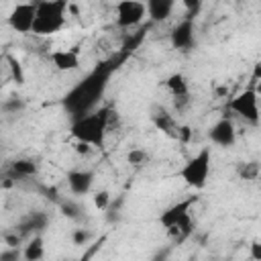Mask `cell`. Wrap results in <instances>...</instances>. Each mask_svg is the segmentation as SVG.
Masks as SVG:
<instances>
[{
    "mask_svg": "<svg viewBox=\"0 0 261 261\" xmlns=\"http://www.w3.org/2000/svg\"><path fill=\"white\" fill-rule=\"evenodd\" d=\"M112 114H114V110L100 108L96 112H90V114L75 118L71 124V137L77 143H84L88 147H102Z\"/></svg>",
    "mask_w": 261,
    "mask_h": 261,
    "instance_id": "6da1fadb",
    "label": "cell"
},
{
    "mask_svg": "<svg viewBox=\"0 0 261 261\" xmlns=\"http://www.w3.org/2000/svg\"><path fill=\"white\" fill-rule=\"evenodd\" d=\"M65 0H43L35 2V22H33V35L47 37L65 27Z\"/></svg>",
    "mask_w": 261,
    "mask_h": 261,
    "instance_id": "7a4b0ae2",
    "label": "cell"
},
{
    "mask_svg": "<svg viewBox=\"0 0 261 261\" xmlns=\"http://www.w3.org/2000/svg\"><path fill=\"white\" fill-rule=\"evenodd\" d=\"M210 175V149L202 147L188 163L179 169V177L194 190H202Z\"/></svg>",
    "mask_w": 261,
    "mask_h": 261,
    "instance_id": "3957f363",
    "label": "cell"
},
{
    "mask_svg": "<svg viewBox=\"0 0 261 261\" xmlns=\"http://www.w3.org/2000/svg\"><path fill=\"white\" fill-rule=\"evenodd\" d=\"M194 202H196V196H192V198H188V200H181V202L169 206V208L161 214L159 222H161L167 230H171V232L190 230V208H192Z\"/></svg>",
    "mask_w": 261,
    "mask_h": 261,
    "instance_id": "277c9868",
    "label": "cell"
},
{
    "mask_svg": "<svg viewBox=\"0 0 261 261\" xmlns=\"http://www.w3.org/2000/svg\"><path fill=\"white\" fill-rule=\"evenodd\" d=\"M257 90L255 88H247L245 92L237 94L230 102H228V110L237 112L239 116H243L245 120L257 124L259 122V98H257Z\"/></svg>",
    "mask_w": 261,
    "mask_h": 261,
    "instance_id": "5b68a950",
    "label": "cell"
},
{
    "mask_svg": "<svg viewBox=\"0 0 261 261\" xmlns=\"http://www.w3.org/2000/svg\"><path fill=\"white\" fill-rule=\"evenodd\" d=\"M114 10H116V24L120 29L137 27L147 16L145 2H139V0H122L114 6Z\"/></svg>",
    "mask_w": 261,
    "mask_h": 261,
    "instance_id": "8992f818",
    "label": "cell"
},
{
    "mask_svg": "<svg viewBox=\"0 0 261 261\" xmlns=\"http://www.w3.org/2000/svg\"><path fill=\"white\" fill-rule=\"evenodd\" d=\"M35 22V2L16 4L8 14V24L16 33H31Z\"/></svg>",
    "mask_w": 261,
    "mask_h": 261,
    "instance_id": "52a82bcc",
    "label": "cell"
},
{
    "mask_svg": "<svg viewBox=\"0 0 261 261\" xmlns=\"http://www.w3.org/2000/svg\"><path fill=\"white\" fill-rule=\"evenodd\" d=\"M210 141L218 147H232L234 141H237V130H234V124L230 118H220L208 133Z\"/></svg>",
    "mask_w": 261,
    "mask_h": 261,
    "instance_id": "ba28073f",
    "label": "cell"
},
{
    "mask_svg": "<svg viewBox=\"0 0 261 261\" xmlns=\"http://www.w3.org/2000/svg\"><path fill=\"white\" fill-rule=\"evenodd\" d=\"M94 184V171H88V169H77V171H69L67 173V186L73 194L77 196H84L90 192Z\"/></svg>",
    "mask_w": 261,
    "mask_h": 261,
    "instance_id": "9c48e42d",
    "label": "cell"
},
{
    "mask_svg": "<svg viewBox=\"0 0 261 261\" xmlns=\"http://www.w3.org/2000/svg\"><path fill=\"white\" fill-rule=\"evenodd\" d=\"M51 63L59 71H75L80 67V55L73 49H59L51 53Z\"/></svg>",
    "mask_w": 261,
    "mask_h": 261,
    "instance_id": "30bf717a",
    "label": "cell"
},
{
    "mask_svg": "<svg viewBox=\"0 0 261 261\" xmlns=\"http://www.w3.org/2000/svg\"><path fill=\"white\" fill-rule=\"evenodd\" d=\"M192 43H194V24H192V18H186V20H181L173 29V33H171V45L175 49H188Z\"/></svg>",
    "mask_w": 261,
    "mask_h": 261,
    "instance_id": "8fae6325",
    "label": "cell"
},
{
    "mask_svg": "<svg viewBox=\"0 0 261 261\" xmlns=\"http://www.w3.org/2000/svg\"><path fill=\"white\" fill-rule=\"evenodd\" d=\"M173 6H175L173 0H147V2H145V10H147L149 18L155 20V22L165 20V18L171 14Z\"/></svg>",
    "mask_w": 261,
    "mask_h": 261,
    "instance_id": "7c38bea8",
    "label": "cell"
},
{
    "mask_svg": "<svg viewBox=\"0 0 261 261\" xmlns=\"http://www.w3.org/2000/svg\"><path fill=\"white\" fill-rule=\"evenodd\" d=\"M45 255V247H43V239L35 237L29 241V245L22 249V259L24 261H41Z\"/></svg>",
    "mask_w": 261,
    "mask_h": 261,
    "instance_id": "4fadbf2b",
    "label": "cell"
},
{
    "mask_svg": "<svg viewBox=\"0 0 261 261\" xmlns=\"http://www.w3.org/2000/svg\"><path fill=\"white\" fill-rule=\"evenodd\" d=\"M165 86H167V90L171 92L173 98L188 96V82H186V77H184L181 73H173V75H169L167 82H165Z\"/></svg>",
    "mask_w": 261,
    "mask_h": 261,
    "instance_id": "5bb4252c",
    "label": "cell"
},
{
    "mask_svg": "<svg viewBox=\"0 0 261 261\" xmlns=\"http://www.w3.org/2000/svg\"><path fill=\"white\" fill-rule=\"evenodd\" d=\"M12 173L16 177H31L37 173V165L33 159H16L12 163Z\"/></svg>",
    "mask_w": 261,
    "mask_h": 261,
    "instance_id": "9a60e30c",
    "label": "cell"
},
{
    "mask_svg": "<svg viewBox=\"0 0 261 261\" xmlns=\"http://www.w3.org/2000/svg\"><path fill=\"white\" fill-rule=\"evenodd\" d=\"M126 159H128L130 165H143L147 161V153L143 149H130V153L126 155Z\"/></svg>",
    "mask_w": 261,
    "mask_h": 261,
    "instance_id": "2e32d148",
    "label": "cell"
},
{
    "mask_svg": "<svg viewBox=\"0 0 261 261\" xmlns=\"http://www.w3.org/2000/svg\"><path fill=\"white\" fill-rule=\"evenodd\" d=\"M22 259V251L20 249H6L0 253V261H20Z\"/></svg>",
    "mask_w": 261,
    "mask_h": 261,
    "instance_id": "e0dca14e",
    "label": "cell"
},
{
    "mask_svg": "<svg viewBox=\"0 0 261 261\" xmlns=\"http://www.w3.org/2000/svg\"><path fill=\"white\" fill-rule=\"evenodd\" d=\"M108 202H110V194H108L106 190H102V192H98V194L94 196V204H96L98 210H104V208L108 206Z\"/></svg>",
    "mask_w": 261,
    "mask_h": 261,
    "instance_id": "ac0fdd59",
    "label": "cell"
},
{
    "mask_svg": "<svg viewBox=\"0 0 261 261\" xmlns=\"http://www.w3.org/2000/svg\"><path fill=\"white\" fill-rule=\"evenodd\" d=\"M22 108H24V102L20 98H12L10 102L4 104V110L6 112H16V110H22Z\"/></svg>",
    "mask_w": 261,
    "mask_h": 261,
    "instance_id": "d6986e66",
    "label": "cell"
},
{
    "mask_svg": "<svg viewBox=\"0 0 261 261\" xmlns=\"http://www.w3.org/2000/svg\"><path fill=\"white\" fill-rule=\"evenodd\" d=\"M90 237H92L90 230H86V228H77V230L73 232V243H75V245H84Z\"/></svg>",
    "mask_w": 261,
    "mask_h": 261,
    "instance_id": "ffe728a7",
    "label": "cell"
},
{
    "mask_svg": "<svg viewBox=\"0 0 261 261\" xmlns=\"http://www.w3.org/2000/svg\"><path fill=\"white\" fill-rule=\"evenodd\" d=\"M8 61H10V67H12V73H14V77H16V82H22V71H20V63L14 59V57H8Z\"/></svg>",
    "mask_w": 261,
    "mask_h": 261,
    "instance_id": "44dd1931",
    "label": "cell"
},
{
    "mask_svg": "<svg viewBox=\"0 0 261 261\" xmlns=\"http://www.w3.org/2000/svg\"><path fill=\"white\" fill-rule=\"evenodd\" d=\"M4 243H6L10 249H18V245H20V237H18V234H6V237H4Z\"/></svg>",
    "mask_w": 261,
    "mask_h": 261,
    "instance_id": "7402d4cb",
    "label": "cell"
},
{
    "mask_svg": "<svg viewBox=\"0 0 261 261\" xmlns=\"http://www.w3.org/2000/svg\"><path fill=\"white\" fill-rule=\"evenodd\" d=\"M251 257H253V261H261V245L257 241L251 243Z\"/></svg>",
    "mask_w": 261,
    "mask_h": 261,
    "instance_id": "603a6c76",
    "label": "cell"
},
{
    "mask_svg": "<svg viewBox=\"0 0 261 261\" xmlns=\"http://www.w3.org/2000/svg\"><path fill=\"white\" fill-rule=\"evenodd\" d=\"M98 247H100V245H94V247H92V249H90V251H88V253H86V255H84L80 261H90V259H92V255H94V251H96Z\"/></svg>",
    "mask_w": 261,
    "mask_h": 261,
    "instance_id": "cb8c5ba5",
    "label": "cell"
},
{
    "mask_svg": "<svg viewBox=\"0 0 261 261\" xmlns=\"http://www.w3.org/2000/svg\"><path fill=\"white\" fill-rule=\"evenodd\" d=\"M75 151H77V153H88V151H90V147H88V145H84V143H77V145H75Z\"/></svg>",
    "mask_w": 261,
    "mask_h": 261,
    "instance_id": "d4e9b609",
    "label": "cell"
},
{
    "mask_svg": "<svg viewBox=\"0 0 261 261\" xmlns=\"http://www.w3.org/2000/svg\"><path fill=\"white\" fill-rule=\"evenodd\" d=\"M0 67H2V59H0ZM0 73H2V71H0Z\"/></svg>",
    "mask_w": 261,
    "mask_h": 261,
    "instance_id": "484cf974",
    "label": "cell"
}]
</instances>
